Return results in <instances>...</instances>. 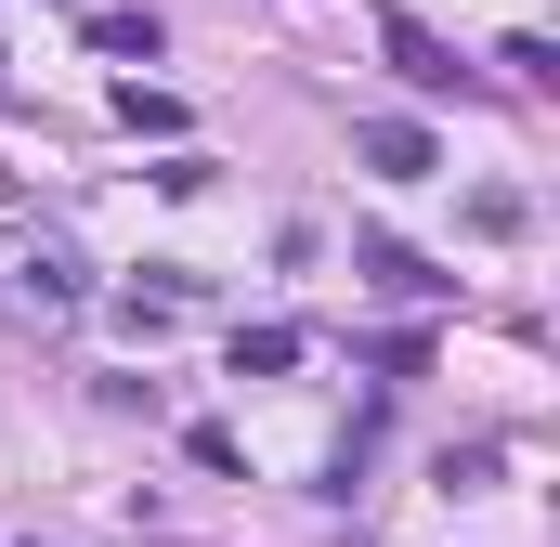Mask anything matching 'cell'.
I'll use <instances>...</instances> for the list:
<instances>
[{
	"label": "cell",
	"instance_id": "1",
	"mask_svg": "<svg viewBox=\"0 0 560 547\" xmlns=\"http://www.w3.org/2000/svg\"><path fill=\"white\" fill-rule=\"evenodd\" d=\"M0 300L52 326V313H79V300H92V274H79L66 235H0Z\"/></svg>",
	"mask_w": 560,
	"mask_h": 547
},
{
	"label": "cell",
	"instance_id": "2",
	"mask_svg": "<svg viewBox=\"0 0 560 547\" xmlns=\"http://www.w3.org/2000/svg\"><path fill=\"white\" fill-rule=\"evenodd\" d=\"M352 156H365L378 183H430V170H443V143H430L418 118H352Z\"/></svg>",
	"mask_w": 560,
	"mask_h": 547
},
{
	"label": "cell",
	"instance_id": "3",
	"mask_svg": "<svg viewBox=\"0 0 560 547\" xmlns=\"http://www.w3.org/2000/svg\"><path fill=\"white\" fill-rule=\"evenodd\" d=\"M378 39H392V66H405V92H456V79H469V66H456V53H443V39H430L418 13H392V26H378Z\"/></svg>",
	"mask_w": 560,
	"mask_h": 547
},
{
	"label": "cell",
	"instance_id": "4",
	"mask_svg": "<svg viewBox=\"0 0 560 547\" xmlns=\"http://www.w3.org/2000/svg\"><path fill=\"white\" fill-rule=\"evenodd\" d=\"M352 261H365V287H378V300H430V287H443V274H430L418 248H392V235H365Z\"/></svg>",
	"mask_w": 560,
	"mask_h": 547
},
{
	"label": "cell",
	"instance_id": "5",
	"mask_svg": "<svg viewBox=\"0 0 560 547\" xmlns=\"http://www.w3.org/2000/svg\"><path fill=\"white\" fill-rule=\"evenodd\" d=\"M300 365V326H235V379H287Z\"/></svg>",
	"mask_w": 560,
	"mask_h": 547
},
{
	"label": "cell",
	"instance_id": "6",
	"mask_svg": "<svg viewBox=\"0 0 560 547\" xmlns=\"http://www.w3.org/2000/svg\"><path fill=\"white\" fill-rule=\"evenodd\" d=\"M92 53H118V66H156V13H92Z\"/></svg>",
	"mask_w": 560,
	"mask_h": 547
},
{
	"label": "cell",
	"instance_id": "7",
	"mask_svg": "<svg viewBox=\"0 0 560 547\" xmlns=\"http://www.w3.org/2000/svg\"><path fill=\"white\" fill-rule=\"evenodd\" d=\"M118 118H131V131H156V143H183V105H170V92H143V79L118 92Z\"/></svg>",
	"mask_w": 560,
	"mask_h": 547
},
{
	"label": "cell",
	"instance_id": "8",
	"mask_svg": "<svg viewBox=\"0 0 560 547\" xmlns=\"http://www.w3.org/2000/svg\"><path fill=\"white\" fill-rule=\"evenodd\" d=\"M52 13H79V0H52Z\"/></svg>",
	"mask_w": 560,
	"mask_h": 547
}]
</instances>
